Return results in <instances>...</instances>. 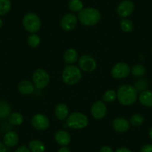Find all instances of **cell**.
<instances>
[{
	"instance_id": "6da1fadb",
	"label": "cell",
	"mask_w": 152,
	"mask_h": 152,
	"mask_svg": "<svg viewBox=\"0 0 152 152\" xmlns=\"http://www.w3.org/2000/svg\"><path fill=\"white\" fill-rule=\"evenodd\" d=\"M116 93L119 103L125 106H129L135 103L138 96L135 87L129 84H124L119 87Z\"/></svg>"
},
{
	"instance_id": "7a4b0ae2",
	"label": "cell",
	"mask_w": 152,
	"mask_h": 152,
	"mask_svg": "<svg viewBox=\"0 0 152 152\" xmlns=\"http://www.w3.org/2000/svg\"><path fill=\"white\" fill-rule=\"evenodd\" d=\"M78 19L81 24L87 26H93L99 22L101 19V14L96 8H83L78 12Z\"/></svg>"
},
{
	"instance_id": "3957f363",
	"label": "cell",
	"mask_w": 152,
	"mask_h": 152,
	"mask_svg": "<svg viewBox=\"0 0 152 152\" xmlns=\"http://www.w3.org/2000/svg\"><path fill=\"white\" fill-rule=\"evenodd\" d=\"M82 77L81 70L76 66L69 65L65 67L62 73V80L66 84L73 85L81 80Z\"/></svg>"
},
{
	"instance_id": "277c9868",
	"label": "cell",
	"mask_w": 152,
	"mask_h": 152,
	"mask_svg": "<svg viewBox=\"0 0 152 152\" xmlns=\"http://www.w3.org/2000/svg\"><path fill=\"white\" fill-rule=\"evenodd\" d=\"M89 120L86 115L80 112H73L66 119V125L72 129H83L88 125Z\"/></svg>"
},
{
	"instance_id": "5b68a950",
	"label": "cell",
	"mask_w": 152,
	"mask_h": 152,
	"mask_svg": "<svg viewBox=\"0 0 152 152\" xmlns=\"http://www.w3.org/2000/svg\"><path fill=\"white\" fill-rule=\"evenodd\" d=\"M23 24L25 29L31 34L36 33L41 27L40 19L34 13H28L24 16L23 19Z\"/></svg>"
},
{
	"instance_id": "8992f818",
	"label": "cell",
	"mask_w": 152,
	"mask_h": 152,
	"mask_svg": "<svg viewBox=\"0 0 152 152\" xmlns=\"http://www.w3.org/2000/svg\"><path fill=\"white\" fill-rule=\"evenodd\" d=\"M33 84L37 89H43L49 83V75L46 71L43 69H37L33 74Z\"/></svg>"
},
{
	"instance_id": "52a82bcc",
	"label": "cell",
	"mask_w": 152,
	"mask_h": 152,
	"mask_svg": "<svg viewBox=\"0 0 152 152\" xmlns=\"http://www.w3.org/2000/svg\"><path fill=\"white\" fill-rule=\"evenodd\" d=\"M131 69L126 63L120 62L114 65L111 69V75L116 79H122L128 77Z\"/></svg>"
},
{
	"instance_id": "ba28073f",
	"label": "cell",
	"mask_w": 152,
	"mask_h": 152,
	"mask_svg": "<svg viewBox=\"0 0 152 152\" xmlns=\"http://www.w3.org/2000/svg\"><path fill=\"white\" fill-rule=\"evenodd\" d=\"M80 69L84 72H91L96 68V61L92 56L88 55H82L78 61Z\"/></svg>"
},
{
	"instance_id": "9c48e42d",
	"label": "cell",
	"mask_w": 152,
	"mask_h": 152,
	"mask_svg": "<svg viewBox=\"0 0 152 152\" xmlns=\"http://www.w3.org/2000/svg\"><path fill=\"white\" fill-rule=\"evenodd\" d=\"M31 124L35 129L38 131H45L49 127V120L43 114H36L31 119Z\"/></svg>"
},
{
	"instance_id": "30bf717a",
	"label": "cell",
	"mask_w": 152,
	"mask_h": 152,
	"mask_svg": "<svg viewBox=\"0 0 152 152\" xmlns=\"http://www.w3.org/2000/svg\"><path fill=\"white\" fill-rule=\"evenodd\" d=\"M134 11V4L130 0H124L118 5L117 14L122 18L131 15Z\"/></svg>"
},
{
	"instance_id": "8fae6325",
	"label": "cell",
	"mask_w": 152,
	"mask_h": 152,
	"mask_svg": "<svg viewBox=\"0 0 152 152\" xmlns=\"http://www.w3.org/2000/svg\"><path fill=\"white\" fill-rule=\"evenodd\" d=\"M78 23L77 17L74 14H67L63 17L61 21V26L63 30L69 31L75 28Z\"/></svg>"
},
{
	"instance_id": "7c38bea8",
	"label": "cell",
	"mask_w": 152,
	"mask_h": 152,
	"mask_svg": "<svg viewBox=\"0 0 152 152\" xmlns=\"http://www.w3.org/2000/svg\"><path fill=\"white\" fill-rule=\"evenodd\" d=\"M92 116L96 119H102L107 113V107L105 104L102 101H97L91 107Z\"/></svg>"
},
{
	"instance_id": "4fadbf2b",
	"label": "cell",
	"mask_w": 152,
	"mask_h": 152,
	"mask_svg": "<svg viewBox=\"0 0 152 152\" xmlns=\"http://www.w3.org/2000/svg\"><path fill=\"white\" fill-rule=\"evenodd\" d=\"M113 128L117 132H126L130 128V122L123 117L116 118L113 122Z\"/></svg>"
},
{
	"instance_id": "5bb4252c",
	"label": "cell",
	"mask_w": 152,
	"mask_h": 152,
	"mask_svg": "<svg viewBox=\"0 0 152 152\" xmlns=\"http://www.w3.org/2000/svg\"><path fill=\"white\" fill-rule=\"evenodd\" d=\"M55 139L57 143L62 146H66L71 142V137L67 131L59 130L55 134Z\"/></svg>"
},
{
	"instance_id": "9a60e30c",
	"label": "cell",
	"mask_w": 152,
	"mask_h": 152,
	"mask_svg": "<svg viewBox=\"0 0 152 152\" xmlns=\"http://www.w3.org/2000/svg\"><path fill=\"white\" fill-rule=\"evenodd\" d=\"M19 142L18 134L15 131H8L4 136L3 143L6 147L13 148L17 145Z\"/></svg>"
},
{
	"instance_id": "2e32d148",
	"label": "cell",
	"mask_w": 152,
	"mask_h": 152,
	"mask_svg": "<svg viewBox=\"0 0 152 152\" xmlns=\"http://www.w3.org/2000/svg\"><path fill=\"white\" fill-rule=\"evenodd\" d=\"M34 87H35L33 83L27 81V80H25V81H22L19 84L18 90L21 94L28 96V95H31L34 93Z\"/></svg>"
},
{
	"instance_id": "e0dca14e",
	"label": "cell",
	"mask_w": 152,
	"mask_h": 152,
	"mask_svg": "<svg viewBox=\"0 0 152 152\" xmlns=\"http://www.w3.org/2000/svg\"><path fill=\"white\" fill-rule=\"evenodd\" d=\"M55 115L59 120H65L69 116L68 107L65 104H58L55 107Z\"/></svg>"
},
{
	"instance_id": "ac0fdd59",
	"label": "cell",
	"mask_w": 152,
	"mask_h": 152,
	"mask_svg": "<svg viewBox=\"0 0 152 152\" xmlns=\"http://www.w3.org/2000/svg\"><path fill=\"white\" fill-rule=\"evenodd\" d=\"M140 102L143 106L148 107H152V91L151 90H146L145 91L141 92L139 96Z\"/></svg>"
},
{
	"instance_id": "d6986e66",
	"label": "cell",
	"mask_w": 152,
	"mask_h": 152,
	"mask_svg": "<svg viewBox=\"0 0 152 152\" xmlns=\"http://www.w3.org/2000/svg\"><path fill=\"white\" fill-rule=\"evenodd\" d=\"M77 60H78V53L75 49H69L66 51L64 55V61L66 64H74Z\"/></svg>"
},
{
	"instance_id": "ffe728a7",
	"label": "cell",
	"mask_w": 152,
	"mask_h": 152,
	"mask_svg": "<svg viewBox=\"0 0 152 152\" xmlns=\"http://www.w3.org/2000/svg\"><path fill=\"white\" fill-rule=\"evenodd\" d=\"M11 114V107L9 104L4 100H0V119L8 118Z\"/></svg>"
},
{
	"instance_id": "44dd1931",
	"label": "cell",
	"mask_w": 152,
	"mask_h": 152,
	"mask_svg": "<svg viewBox=\"0 0 152 152\" xmlns=\"http://www.w3.org/2000/svg\"><path fill=\"white\" fill-rule=\"evenodd\" d=\"M28 148L31 152H44L45 145L40 140H32L29 142Z\"/></svg>"
},
{
	"instance_id": "7402d4cb",
	"label": "cell",
	"mask_w": 152,
	"mask_h": 152,
	"mask_svg": "<svg viewBox=\"0 0 152 152\" xmlns=\"http://www.w3.org/2000/svg\"><path fill=\"white\" fill-rule=\"evenodd\" d=\"M8 122L13 125H20L23 122V116L18 112H14L8 116Z\"/></svg>"
},
{
	"instance_id": "603a6c76",
	"label": "cell",
	"mask_w": 152,
	"mask_h": 152,
	"mask_svg": "<svg viewBox=\"0 0 152 152\" xmlns=\"http://www.w3.org/2000/svg\"><path fill=\"white\" fill-rule=\"evenodd\" d=\"M11 8V2L10 0H0V16L8 14Z\"/></svg>"
},
{
	"instance_id": "cb8c5ba5",
	"label": "cell",
	"mask_w": 152,
	"mask_h": 152,
	"mask_svg": "<svg viewBox=\"0 0 152 152\" xmlns=\"http://www.w3.org/2000/svg\"><path fill=\"white\" fill-rule=\"evenodd\" d=\"M83 2L81 0H70L69 2V8L73 12H79L83 9Z\"/></svg>"
},
{
	"instance_id": "d4e9b609",
	"label": "cell",
	"mask_w": 152,
	"mask_h": 152,
	"mask_svg": "<svg viewBox=\"0 0 152 152\" xmlns=\"http://www.w3.org/2000/svg\"><path fill=\"white\" fill-rule=\"evenodd\" d=\"M131 73L134 76L137 78H140L145 75V69L142 64H136L133 66L131 69Z\"/></svg>"
},
{
	"instance_id": "484cf974",
	"label": "cell",
	"mask_w": 152,
	"mask_h": 152,
	"mask_svg": "<svg viewBox=\"0 0 152 152\" xmlns=\"http://www.w3.org/2000/svg\"><path fill=\"white\" fill-rule=\"evenodd\" d=\"M40 43V37L35 34H32L28 38V44L30 47L36 48Z\"/></svg>"
},
{
	"instance_id": "4316f807",
	"label": "cell",
	"mask_w": 152,
	"mask_h": 152,
	"mask_svg": "<svg viewBox=\"0 0 152 152\" xmlns=\"http://www.w3.org/2000/svg\"><path fill=\"white\" fill-rule=\"evenodd\" d=\"M144 122V117L142 116L141 114L136 113L134 114L131 118H130V123L133 125V126H140Z\"/></svg>"
},
{
	"instance_id": "83f0119b",
	"label": "cell",
	"mask_w": 152,
	"mask_h": 152,
	"mask_svg": "<svg viewBox=\"0 0 152 152\" xmlns=\"http://www.w3.org/2000/svg\"><path fill=\"white\" fill-rule=\"evenodd\" d=\"M121 28L125 32H131L134 29V24L132 21L128 19H123L122 20L120 23Z\"/></svg>"
},
{
	"instance_id": "f1b7e54d",
	"label": "cell",
	"mask_w": 152,
	"mask_h": 152,
	"mask_svg": "<svg viewBox=\"0 0 152 152\" xmlns=\"http://www.w3.org/2000/svg\"><path fill=\"white\" fill-rule=\"evenodd\" d=\"M149 86L148 81L146 79H144V78H141V79L138 80L137 82L135 83V87L136 90H137V92H142L145 91V90H147V88Z\"/></svg>"
},
{
	"instance_id": "f546056e",
	"label": "cell",
	"mask_w": 152,
	"mask_h": 152,
	"mask_svg": "<svg viewBox=\"0 0 152 152\" xmlns=\"http://www.w3.org/2000/svg\"><path fill=\"white\" fill-rule=\"evenodd\" d=\"M116 99H117V93L114 90H107L105 92L103 96V100L106 102H109V103L114 102Z\"/></svg>"
},
{
	"instance_id": "4dcf8cb0",
	"label": "cell",
	"mask_w": 152,
	"mask_h": 152,
	"mask_svg": "<svg viewBox=\"0 0 152 152\" xmlns=\"http://www.w3.org/2000/svg\"><path fill=\"white\" fill-rule=\"evenodd\" d=\"M140 152H152V145L146 144L142 147Z\"/></svg>"
},
{
	"instance_id": "1f68e13d",
	"label": "cell",
	"mask_w": 152,
	"mask_h": 152,
	"mask_svg": "<svg viewBox=\"0 0 152 152\" xmlns=\"http://www.w3.org/2000/svg\"><path fill=\"white\" fill-rule=\"evenodd\" d=\"M14 152H31L30 151V149L26 145H22L20 146L19 148H17V150L15 151Z\"/></svg>"
},
{
	"instance_id": "d6a6232c",
	"label": "cell",
	"mask_w": 152,
	"mask_h": 152,
	"mask_svg": "<svg viewBox=\"0 0 152 152\" xmlns=\"http://www.w3.org/2000/svg\"><path fill=\"white\" fill-rule=\"evenodd\" d=\"M99 152H113V151L109 146H103L100 148Z\"/></svg>"
},
{
	"instance_id": "836d02e7",
	"label": "cell",
	"mask_w": 152,
	"mask_h": 152,
	"mask_svg": "<svg viewBox=\"0 0 152 152\" xmlns=\"http://www.w3.org/2000/svg\"><path fill=\"white\" fill-rule=\"evenodd\" d=\"M0 152H7L6 146L1 141H0Z\"/></svg>"
},
{
	"instance_id": "e575fe53",
	"label": "cell",
	"mask_w": 152,
	"mask_h": 152,
	"mask_svg": "<svg viewBox=\"0 0 152 152\" xmlns=\"http://www.w3.org/2000/svg\"><path fill=\"white\" fill-rule=\"evenodd\" d=\"M116 152H132L129 148H120L117 149Z\"/></svg>"
},
{
	"instance_id": "d590c367",
	"label": "cell",
	"mask_w": 152,
	"mask_h": 152,
	"mask_svg": "<svg viewBox=\"0 0 152 152\" xmlns=\"http://www.w3.org/2000/svg\"><path fill=\"white\" fill-rule=\"evenodd\" d=\"M58 152H70V150L69 148L66 147V146H63L62 148H61L58 151Z\"/></svg>"
},
{
	"instance_id": "8d00e7d4",
	"label": "cell",
	"mask_w": 152,
	"mask_h": 152,
	"mask_svg": "<svg viewBox=\"0 0 152 152\" xmlns=\"http://www.w3.org/2000/svg\"><path fill=\"white\" fill-rule=\"evenodd\" d=\"M148 135H149V137H150V138L151 139V140H152V127L150 128V130H149Z\"/></svg>"
},
{
	"instance_id": "74e56055",
	"label": "cell",
	"mask_w": 152,
	"mask_h": 152,
	"mask_svg": "<svg viewBox=\"0 0 152 152\" xmlns=\"http://www.w3.org/2000/svg\"><path fill=\"white\" fill-rule=\"evenodd\" d=\"M2 25H3V21H2V18H1V17H0V28H2Z\"/></svg>"
},
{
	"instance_id": "f35d334b",
	"label": "cell",
	"mask_w": 152,
	"mask_h": 152,
	"mask_svg": "<svg viewBox=\"0 0 152 152\" xmlns=\"http://www.w3.org/2000/svg\"><path fill=\"white\" fill-rule=\"evenodd\" d=\"M151 52H152V49H151Z\"/></svg>"
}]
</instances>
